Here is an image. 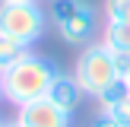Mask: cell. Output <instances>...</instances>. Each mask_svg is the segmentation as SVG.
Instances as JSON below:
<instances>
[{"instance_id":"16","label":"cell","mask_w":130,"mask_h":127,"mask_svg":"<svg viewBox=\"0 0 130 127\" xmlns=\"http://www.w3.org/2000/svg\"><path fill=\"white\" fill-rule=\"evenodd\" d=\"M124 127H130V121H127V124H124Z\"/></svg>"},{"instance_id":"9","label":"cell","mask_w":130,"mask_h":127,"mask_svg":"<svg viewBox=\"0 0 130 127\" xmlns=\"http://www.w3.org/2000/svg\"><path fill=\"white\" fill-rule=\"evenodd\" d=\"M102 41L111 51H130V22H105Z\"/></svg>"},{"instance_id":"2","label":"cell","mask_w":130,"mask_h":127,"mask_svg":"<svg viewBox=\"0 0 130 127\" xmlns=\"http://www.w3.org/2000/svg\"><path fill=\"white\" fill-rule=\"evenodd\" d=\"M48 16L38 0H0V35H10L22 44H35L44 35Z\"/></svg>"},{"instance_id":"3","label":"cell","mask_w":130,"mask_h":127,"mask_svg":"<svg viewBox=\"0 0 130 127\" xmlns=\"http://www.w3.org/2000/svg\"><path fill=\"white\" fill-rule=\"evenodd\" d=\"M48 19L67 44H89L95 35V10L86 0H51Z\"/></svg>"},{"instance_id":"7","label":"cell","mask_w":130,"mask_h":127,"mask_svg":"<svg viewBox=\"0 0 130 127\" xmlns=\"http://www.w3.org/2000/svg\"><path fill=\"white\" fill-rule=\"evenodd\" d=\"M95 102H99V108H102V111H114L118 105L130 102V80L118 76L114 83H108V86L102 89L99 95H95Z\"/></svg>"},{"instance_id":"1","label":"cell","mask_w":130,"mask_h":127,"mask_svg":"<svg viewBox=\"0 0 130 127\" xmlns=\"http://www.w3.org/2000/svg\"><path fill=\"white\" fill-rule=\"evenodd\" d=\"M57 73H60V70H57L48 57L29 51L19 64H13L3 73V99L13 102L16 108L29 105V102H35V99H44Z\"/></svg>"},{"instance_id":"15","label":"cell","mask_w":130,"mask_h":127,"mask_svg":"<svg viewBox=\"0 0 130 127\" xmlns=\"http://www.w3.org/2000/svg\"><path fill=\"white\" fill-rule=\"evenodd\" d=\"M124 80H130V73H127V76H124Z\"/></svg>"},{"instance_id":"4","label":"cell","mask_w":130,"mask_h":127,"mask_svg":"<svg viewBox=\"0 0 130 127\" xmlns=\"http://www.w3.org/2000/svg\"><path fill=\"white\" fill-rule=\"evenodd\" d=\"M73 76H76V83L83 86V92H86V95H99L108 83L118 80V67H114L111 48H108L105 41L86 44V51L76 57Z\"/></svg>"},{"instance_id":"13","label":"cell","mask_w":130,"mask_h":127,"mask_svg":"<svg viewBox=\"0 0 130 127\" xmlns=\"http://www.w3.org/2000/svg\"><path fill=\"white\" fill-rule=\"evenodd\" d=\"M6 127H22V124H19V121H10V124H6Z\"/></svg>"},{"instance_id":"5","label":"cell","mask_w":130,"mask_h":127,"mask_svg":"<svg viewBox=\"0 0 130 127\" xmlns=\"http://www.w3.org/2000/svg\"><path fill=\"white\" fill-rule=\"evenodd\" d=\"M16 121L22 127H70V111H63L60 105H54V102L44 95V99H35L29 102V105L19 108Z\"/></svg>"},{"instance_id":"14","label":"cell","mask_w":130,"mask_h":127,"mask_svg":"<svg viewBox=\"0 0 130 127\" xmlns=\"http://www.w3.org/2000/svg\"><path fill=\"white\" fill-rule=\"evenodd\" d=\"M0 127H6V121H3V118H0Z\"/></svg>"},{"instance_id":"11","label":"cell","mask_w":130,"mask_h":127,"mask_svg":"<svg viewBox=\"0 0 130 127\" xmlns=\"http://www.w3.org/2000/svg\"><path fill=\"white\" fill-rule=\"evenodd\" d=\"M92 127H124V124H121L118 118H111V114H105V111H102L99 118L92 121Z\"/></svg>"},{"instance_id":"10","label":"cell","mask_w":130,"mask_h":127,"mask_svg":"<svg viewBox=\"0 0 130 127\" xmlns=\"http://www.w3.org/2000/svg\"><path fill=\"white\" fill-rule=\"evenodd\" d=\"M108 22H130V0H105Z\"/></svg>"},{"instance_id":"12","label":"cell","mask_w":130,"mask_h":127,"mask_svg":"<svg viewBox=\"0 0 130 127\" xmlns=\"http://www.w3.org/2000/svg\"><path fill=\"white\" fill-rule=\"evenodd\" d=\"M0 99H3V73H0Z\"/></svg>"},{"instance_id":"6","label":"cell","mask_w":130,"mask_h":127,"mask_svg":"<svg viewBox=\"0 0 130 127\" xmlns=\"http://www.w3.org/2000/svg\"><path fill=\"white\" fill-rule=\"evenodd\" d=\"M83 95H86L83 86L76 83V76H70V73H57L54 83H51V89H48V99L54 102V105H60L63 111H70V114L79 108Z\"/></svg>"},{"instance_id":"8","label":"cell","mask_w":130,"mask_h":127,"mask_svg":"<svg viewBox=\"0 0 130 127\" xmlns=\"http://www.w3.org/2000/svg\"><path fill=\"white\" fill-rule=\"evenodd\" d=\"M25 54H29V44L16 41V38H10V35H0V73H6V70H10L13 64H19Z\"/></svg>"}]
</instances>
